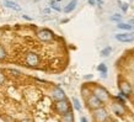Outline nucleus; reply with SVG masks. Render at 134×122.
Returning a JSON list of instances; mask_svg holds the SVG:
<instances>
[{
	"label": "nucleus",
	"mask_w": 134,
	"mask_h": 122,
	"mask_svg": "<svg viewBox=\"0 0 134 122\" xmlns=\"http://www.w3.org/2000/svg\"><path fill=\"white\" fill-rule=\"evenodd\" d=\"M121 19H122V16H121L119 14H116V15H113V16L111 17V20L112 21H119Z\"/></svg>",
	"instance_id": "20"
},
{
	"label": "nucleus",
	"mask_w": 134,
	"mask_h": 122,
	"mask_svg": "<svg viewBox=\"0 0 134 122\" xmlns=\"http://www.w3.org/2000/svg\"><path fill=\"white\" fill-rule=\"evenodd\" d=\"M51 8H53L54 10H57V11H60V10H62L58 5H55V3H54V1H52V3H51Z\"/></svg>",
	"instance_id": "21"
},
{
	"label": "nucleus",
	"mask_w": 134,
	"mask_h": 122,
	"mask_svg": "<svg viewBox=\"0 0 134 122\" xmlns=\"http://www.w3.org/2000/svg\"><path fill=\"white\" fill-rule=\"evenodd\" d=\"M97 70L101 73V75L103 78H106V74H107V67H106V64H103V63H101V64L97 67Z\"/></svg>",
	"instance_id": "14"
},
{
	"label": "nucleus",
	"mask_w": 134,
	"mask_h": 122,
	"mask_svg": "<svg viewBox=\"0 0 134 122\" xmlns=\"http://www.w3.org/2000/svg\"><path fill=\"white\" fill-rule=\"evenodd\" d=\"M53 37H54V35H53V32L51 30L43 29V30H41V31H38V38L41 41H43V42H49V41H52Z\"/></svg>",
	"instance_id": "5"
},
{
	"label": "nucleus",
	"mask_w": 134,
	"mask_h": 122,
	"mask_svg": "<svg viewBox=\"0 0 134 122\" xmlns=\"http://www.w3.org/2000/svg\"><path fill=\"white\" fill-rule=\"evenodd\" d=\"M25 61H26V64L30 65V67H36V65L40 63V58H38V56H37L36 53L30 52L26 54Z\"/></svg>",
	"instance_id": "4"
},
{
	"label": "nucleus",
	"mask_w": 134,
	"mask_h": 122,
	"mask_svg": "<svg viewBox=\"0 0 134 122\" xmlns=\"http://www.w3.org/2000/svg\"><path fill=\"white\" fill-rule=\"evenodd\" d=\"M92 94L95 95V96H97L102 102L108 101V99H110V94H108V91H107L105 88H102V86L96 85L92 90Z\"/></svg>",
	"instance_id": "1"
},
{
	"label": "nucleus",
	"mask_w": 134,
	"mask_h": 122,
	"mask_svg": "<svg viewBox=\"0 0 134 122\" xmlns=\"http://www.w3.org/2000/svg\"><path fill=\"white\" fill-rule=\"evenodd\" d=\"M76 4H77V1L76 0H71L69 4L66 5L64 8V12H66V14H69V12H71L74 10V9L76 8Z\"/></svg>",
	"instance_id": "12"
},
{
	"label": "nucleus",
	"mask_w": 134,
	"mask_h": 122,
	"mask_svg": "<svg viewBox=\"0 0 134 122\" xmlns=\"http://www.w3.org/2000/svg\"><path fill=\"white\" fill-rule=\"evenodd\" d=\"M80 122H87V118H86V117H84V116H82V117L80 118Z\"/></svg>",
	"instance_id": "26"
},
{
	"label": "nucleus",
	"mask_w": 134,
	"mask_h": 122,
	"mask_svg": "<svg viewBox=\"0 0 134 122\" xmlns=\"http://www.w3.org/2000/svg\"><path fill=\"white\" fill-rule=\"evenodd\" d=\"M93 116H95V120L97 122H105L106 120H107V117H108V114H107V111H106L103 107H101V109L95 110Z\"/></svg>",
	"instance_id": "7"
},
{
	"label": "nucleus",
	"mask_w": 134,
	"mask_h": 122,
	"mask_svg": "<svg viewBox=\"0 0 134 122\" xmlns=\"http://www.w3.org/2000/svg\"><path fill=\"white\" fill-rule=\"evenodd\" d=\"M4 80H5V77H4V74H3V72L0 70V85L4 83Z\"/></svg>",
	"instance_id": "22"
},
{
	"label": "nucleus",
	"mask_w": 134,
	"mask_h": 122,
	"mask_svg": "<svg viewBox=\"0 0 134 122\" xmlns=\"http://www.w3.org/2000/svg\"><path fill=\"white\" fill-rule=\"evenodd\" d=\"M119 90H121V96H124V98H129V95L132 94V86L127 81H121Z\"/></svg>",
	"instance_id": "6"
},
{
	"label": "nucleus",
	"mask_w": 134,
	"mask_h": 122,
	"mask_svg": "<svg viewBox=\"0 0 134 122\" xmlns=\"http://www.w3.org/2000/svg\"><path fill=\"white\" fill-rule=\"evenodd\" d=\"M121 8H122L123 10L126 11V10H127V8H128V6H127V4H121Z\"/></svg>",
	"instance_id": "24"
},
{
	"label": "nucleus",
	"mask_w": 134,
	"mask_h": 122,
	"mask_svg": "<svg viewBox=\"0 0 134 122\" xmlns=\"http://www.w3.org/2000/svg\"><path fill=\"white\" fill-rule=\"evenodd\" d=\"M54 107H55V111L60 115H65L66 112L71 111L70 110V104L66 99H65V100H60V101H57L55 105H54Z\"/></svg>",
	"instance_id": "3"
},
{
	"label": "nucleus",
	"mask_w": 134,
	"mask_h": 122,
	"mask_svg": "<svg viewBox=\"0 0 134 122\" xmlns=\"http://www.w3.org/2000/svg\"><path fill=\"white\" fill-rule=\"evenodd\" d=\"M21 122H33V120H31V118H25V120H22Z\"/></svg>",
	"instance_id": "23"
},
{
	"label": "nucleus",
	"mask_w": 134,
	"mask_h": 122,
	"mask_svg": "<svg viewBox=\"0 0 134 122\" xmlns=\"http://www.w3.org/2000/svg\"><path fill=\"white\" fill-rule=\"evenodd\" d=\"M117 27L119 30H126V31H129V30H132V29H134V26H132V25H129V24H118L117 25Z\"/></svg>",
	"instance_id": "15"
},
{
	"label": "nucleus",
	"mask_w": 134,
	"mask_h": 122,
	"mask_svg": "<svg viewBox=\"0 0 134 122\" xmlns=\"http://www.w3.org/2000/svg\"><path fill=\"white\" fill-rule=\"evenodd\" d=\"M62 121H63V122H74L73 112H71V111H69V112H66L65 115H63V117H62Z\"/></svg>",
	"instance_id": "13"
},
{
	"label": "nucleus",
	"mask_w": 134,
	"mask_h": 122,
	"mask_svg": "<svg viewBox=\"0 0 134 122\" xmlns=\"http://www.w3.org/2000/svg\"><path fill=\"white\" fill-rule=\"evenodd\" d=\"M73 105L76 111H81V105H80V102H79V100L76 98H73Z\"/></svg>",
	"instance_id": "16"
},
{
	"label": "nucleus",
	"mask_w": 134,
	"mask_h": 122,
	"mask_svg": "<svg viewBox=\"0 0 134 122\" xmlns=\"http://www.w3.org/2000/svg\"><path fill=\"white\" fill-rule=\"evenodd\" d=\"M116 40L119 41V42H133L134 41V32L132 33H118L116 35Z\"/></svg>",
	"instance_id": "8"
},
{
	"label": "nucleus",
	"mask_w": 134,
	"mask_h": 122,
	"mask_svg": "<svg viewBox=\"0 0 134 122\" xmlns=\"http://www.w3.org/2000/svg\"><path fill=\"white\" fill-rule=\"evenodd\" d=\"M5 57H6V52H5V48H4V47H3L1 45H0V61L5 59Z\"/></svg>",
	"instance_id": "18"
},
{
	"label": "nucleus",
	"mask_w": 134,
	"mask_h": 122,
	"mask_svg": "<svg viewBox=\"0 0 134 122\" xmlns=\"http://www.w3.org/2000/svg\"><path fill=\"white\" fill-rule=\"evenodd\" d=\"M86 104H87V107H89L90 110H93V111L102 107V101L97 96H95L93 94H91L89 98L86 99Z\"/></svg>",
	"instance_id": "2"
},
{
	"label": "nucleus",
	"mask_w": 134,
	"mask_h": 122,
	"mask_svg": "<svg viewBox=\"0 0 134 122\" xmlns=\"http://www.w3.org/2000/svg\"><path fill=\"white\" fill-rule=\"evenodd\" d=\"M112 110L116 115H119V116H122V115L126 114V109H124V106L123 104H119V102H114L113 105H112Z\"/></svg>",
	"instance_id": "10"
},
{
	"label": "nucleus",
	"mask_w": 134,
	"mask_h": 122,
	"mask_svg": "<svg viewBox=\"0 0 134 122\" xmlns=\"http://www.w3.org/2000/svg\"><path fill=\"white\" fill-rule=\"evenodd\" d=\"M87 1L90 5H95V3H96V0H87Z\"/></svg>",
	"instance_id": "25"
},
{
	"label": "nucleus",
	"mask_w": 134,
	"mask_h": 122,
	"mask_svg": "<svg viewBox=\"0 0 134 122\" xmlns=\"http://www.w3.org/2000/svg\"><path fill=\"white\" fill-rule=\"evenodd\" d=\"M111 52H112V48H111V47H106V48H103L101 51V56H103V57H107V56H108Z\"/></svg>",
	"instance_id": "17"
},
{
	"label": "nucleus",
	"mask_w": 134,
	"mask_h": 122,
	"mask_svg": "<svg viewBox=\"0 0 134 122\" xmlns=\"http://www.w3.org/2000/svg\"><path fill=\"white\" fill-rule=\"evenodd\" d=\"M81 93H82V95H84V96H85L86 99H87V98L90 96V90L87 89L86 86H82V88H81Z\"/></svg>",
	"instance_id": "19"
},
{
	"label": "nucleus",
	"mask_w": 134,
	"mask_h": 122,
	"mask_svg": "<svg viewBox=\"0 0 134 122\" xmlns=\"http://www.w3.org/2000/svg\"><path fill=\"white\" fill-rule=\"evenodd\" d=\"M52 98L57 101H60V100H65V93L64 90L60 89V88H54L52 90Z\"/></svg>",
	"instance_id": "9"
},
{
	"label": "nucleus",
	"mask_w": 134,
	"mask_h": 122,
	"mask_svg": "<svg viewBox=\"0 0 134 122\" xmlns=\"http://www.w3.org/2000/svg\"><path fill=\"white\" fill-rule=\"evenodd\" d=\"M4 5L6 8H10V9H14L16 11H20L21 10V6L19 4H16L15 1H11V0H5L4 1Z\"/></svg>",
	"instance_id": "11"
}]
</instances>
